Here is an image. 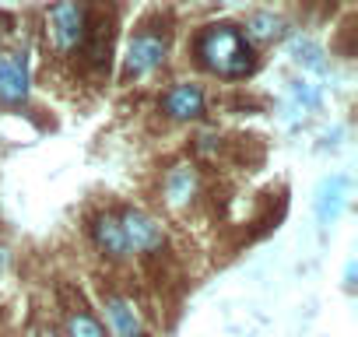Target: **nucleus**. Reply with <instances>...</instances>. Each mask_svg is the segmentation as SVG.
I'll return each mask as SVG.
<instances>
[{
  "mask_svg": "<svg viewBox=\"0 0 358 337\" xmlns=\"http://www.w3.org/2000/svg\"><path fill=\"white\" fill-rule=\"evenodd\" d=\"M190 194H194V176L183 168V173H176L169 180V197H172V204H179V201H187Z\"/></svg>",
  "mask_w": 358,
  "mask_h": 337,
  "instance_id": "nucleus-12",
  "label": "nucleus"
},
{
  "mask_svg": "<svg viewBox=\"0 0 358 337\" xmlns=\"http://www.w3.org/2000/svg\"><path fill=\"white\" fill-rule=\"evenodd\" d=\"M95 243H99L109 257L130 253V250H127V239H123V229H120V218H113V215H102V218L95 222Z\"/></svg>",
  "mask_w": 358,
  "mask_h": 337,
  "instance_id": "nucleus-9",
  "label": "nucleus"
},
{
  "mask_svg": "<svg viewBox=\"0 0 358 337\" xmlns=\"http://www.w3.org/2000/svg\"><path fill=\"white\" fill-rule=\"evenodd\" d=\"M0 99L8 106L29 99V60L22 53H0Z\"/></svg>",
  "mask_w": 358,
  "mask_h": 337,
  "instance_id": "nucleus-3",
  "label": "nucleus"
},
{
  "mask_svg": "<svg viewBox=\"0 0 358 337\" xmlns=\"http://www.w3.org/2000/svg\"><path fill=\"white\" fill-rule=\"evenodd\" d=\"M71 337H106V330L88 313H78V316H71Z\"/></svg>",
  "mask_w": 358,
  "mask_h": 337,
  "instance_id": "nucleus-11",
  "label": "nucleus"
},
{
  "mask_svg": "<svg viewBox=\"0 0 358 337\" xmlns=\"http://www.w3.org/2000/svg\"><path fill=\"white\" fill-rule=\"evenodd\" d=\"M197 53H201V60H204L215 74H222V78H243V74L253 67L250 46H246L243 32L232 29V25H215V29H208V32L201 36V43H197Z\"/></svg>",
  "mask_w": 358,
  "mask_h": 337,
  "instance_id": "nucleus-1",
  "label": "nucleus"
},
{
  "mask_svg": "<svg viewBox=\"0 0 358 337\" xmlns=\"http://www.w3.org/2000/svg\"><path fill=\"white\" fill-rule=\"evenodd\" d=\"M85 32H88V11L81 0H57L50 8V39L60 53L81 46Z\"/></svg>",
  "mask_w": 358,
  "mask_h": 337,
  "instance_id": "nucleus-2",
  "label": "nucleus"
},
{
  "mask_svg": "<svg viewBox=\"0 0 358 337\" xmlns=\"http://www.w3.org/2000/svg\"><path fill=\"white\" fill-rule=\"evenodd\" d=\"M120 229H123L127 250H155V246H162V229L144 211H127L120 218Z\"/></svg>",
  "mask_w": 358,
  "mask_h": 337,
  "instance_id": "nucleus-4",
  "label": "nucleus"
},
{
  "mask_svg": "<svg viewBox=\"0 0 358 337\" xmlns=\"http://www.w3.org/2000/svg\"><path fill=\"white\" fill-rule=\"evenodd\" d=\"M165 60V39L158 36H134L130 50H127V74H148L155 67H162Z\"/></svg>",
  "mask_w": 358,
  "mask_h": 337,
  "instance_id": "nucleus-5",
  "label": "nucleus"
},
{
  "mask_svg": "<svg viewBox=\"0 0 358 337\" xmlns=\"http://www.w3.org/2000/svg\"><path fill=\"white\" fill-rule=\"evenodd\" d=\"M50 337H53V334H50Z\"/></svg>",
  "mask_w": 358,
  "mask_h": 337,
  "instance_id": "nucleus-13",
  "label": "nucleus"
},
{
  "mask_svg": "<svg viewBox=\"0 0 358 337\" xmlns=\"http://www.w3.org/2000/svg\"><path fill=\"white\" fill-rule=\"evenodd\" d=\"M278 29H281V22H278L274 15H253V18H250V25H246V36H250V39L267 43V39H274V36H278Z\"/></svg>",
  "mask_w": 358,
  "mask_h": 337,
  "instance_id": "nucleus-10",
  "label": "nucleus"
},
{
  "mask_svg": "<svg viewBox=\"0 0 358 337\" xmlns=\"http://www.w3.org/2000/svg\"><path fill=\"white\" fill-rule=\"evenodd\" d=\"M106 316H109L116 337H141V316L134 313V306H130L127 299L113 295V299L106 302Z\"/></svg>",
  "mask_w": 358,
  "mask_h": 337,
  "instance_id": "nucleus-8",
  "label": "nucleus"
},
{
  "mask_svg": "<svg viewBox=\"0 0 358 337\" xmlns=\"http://www.w3.org/2000/svg\"><path fill=\"white\" fill-rule=\"evenodd\" d=\"M165 109H169L176 120H194V116L204 113V92H201L197 85H179V88L169 92Z\"/></svg>",
  "mask_w": 358,
  "mask_h": 337,
  "instance_id": "nucleus-7",
  "label": "nucleus"
},
{
  "mask_svg": "<svg viewBox=\"0 0 358 337\" xmlns=\"http://www.w3.org/2000/svg\"><path fill=\"white\" fill-rule=\"evenodd\" d=\"M344 197H348V180L344 176H330L320 183L316 190V218L320 222H334L344 208Z\"/></svg>",
  "mask_w": 358,
  "mask_h": 337,
  "instance_id": "nucleus-6",
  "label": "nucleus"
}]
</instances>
